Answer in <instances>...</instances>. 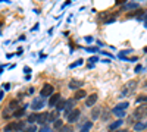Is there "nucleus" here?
Instances as JSON below:
<instances>
[{"label": "nucleus", "mask_w": 147, "mask_h": 132, "mask_svg": "<svg viewBox=\"0 0 147 132\" xmlns=\"http://www.w3.org/2000/svg\"><path fill=\"white\" fill-rule=\"evenodd\" d=\"M47 119H49V113L47 112H41V113L36 112V113H32L31 116L28 118V120L31 123H40V125H44Z\"/></svg>", "instance_id": "f257e3e1"}, {"label": "nucleus", "mask_w": 147, "mask_h": 132, "mask_svg": "<svg viewBox=\"0 0 147 132\" xmlns=\"http://www.w3.org/2000/svg\"><path fill=\"white\" fill-rule=\"evenodd\" d=\"M25 126V123L22 120H16V122H12V123H7V125L5 126V132H18V131H22Z\"/></svg>", "instance_id": "f03ea898"}, {"label": "nucleus", "mask_w": 147, "mask_h": 132, "mask_svg": "<svg viewBox=\"0 0 147 132\" xmlns=\"http://www.w3.org/2000/svg\"><path fill=\"white\" fill-rule=\"evenodd\" d=\"M135 88H137V82H135V81H129V82H127V85L122 88V91H121V95H119V97H125L128 93H132Z\"/></svg>", "instance_id": "7ed1b4c3"}, {"label": "nucleus", "mask_w": 147, "mask_h": 132, "mask_svg": "<svg viewBox=\"0 0 147 132\" xmlns=\"http://www.w3.org/2000/svg\"><path fill=\"white\" fill-rule=\"evenodd\" d=\"M43 106H44V97H36V99L32 100V103H31V107L36 110V112H38Z\"/></svg>", "instance_id": "20e7f679"}, {"label": "nucleus", "mask_w": 147, "mask_h": 132, "mask_svg": "<svg viewBox=\"0 0 147 132\" xmlns=\"http://www.w3.org/2000/svg\"><path fill=\"white\" fill-rule=\"evenodd\" d=\"M147 116V106H141V107H137L134 112V118L137 119H143Z\"/></svg>", "instance_id": "39448f33"}, {"label": "nucleus", "mask_w": 147, "mask_h": 132, "mask_svg": "<svg viewBox=\"0 0 147 132\" xmlns=\"http://www.w3.org/2000/svg\"><path fill=\"white\" fill-rule=\"evenodd\" d=\"M80 114H81V112L78 110V109H74L71 113L68 114V122L69 123H74V122H76L80 119Z\"/></svg>", "instance_id": "423d86ee"}, {"label": "nucleus", "mask_w": 147, "mask_h": 132, "mask_svg": "<svg viewBox=\"0 0 147 132\" xmlns=\"http://www.w3.org/2000/svg\"><path fill=\"white\" fill-rule=\"evenodd\" d=\"M51 94H53V85H50V84H46L44 87L41 88V91H40V95L44 97V99L47 95H51Z\"/></svg>", "instance_id": "0eeeda50"}, {"label": "nucleus", "mask_w": 147, "mask_h": 132, "mask_svg": "<svg viewBox=\"0 0 147 132\" xmlns=\"http://www.w3.org/2000/svg\"><path fill=\"white\" fill-rule=\"evenodd\" d=\"M60 100V95L59 94H51L50 99H49V107H56V104Z\"/></svg>", "instance_id": "6e6552de"}, {"label": "nucleus", "mask_w": 147, "mask_h": 132, "mask_svg": "<svg viewBox=\"0 0 147 132\" xmlns=\"http://www.w3.org/2000/svg\"><path fill=\"white\" fill-rule=\"evenodd\" d=\"M81 87H82V81H78V79H71L69 81V88L71 90H78Z\"/></svg>", "instance_id": "1a4fd4ad"}, {"label": "nucleus", "mask_w": 147, "mask_h": 132, "mask_svg": "<svg viewBox=\"0 0 147 132\" xmlns=\"http://www.w3.org/2000/svg\"><path fill=\"white\" fill-rule=\"evenodd\" d=\"M97 101V94H91L88 95L87 99H85V104L88 106V107H91V106H94V103Z\"/></svg>", "instance_id": "9d476101"}, {"label": "nucleus", "mask_w": 147, "mask_h": 132, "mask_svg": "<svg viewBox=\"0 0 147 132\" xmlns=\"http://www.w3.org/2000/svg\"><path fill=\"white\" fill-rule=\"evenodd\" d=\"M146 128H147V123H144V122H138V123H135V125H134V131L135 132H141Z\"/></svg>", "instance_id": "9b49d317"}, {"label": "nucleus", "mask_w": 147, "mask_h": 132, "mask_svg": "<svg viewBox=\"0 0 147 132\" xmlns=\"http://www.w3.org/2000/svg\"><path fill=\"white\" fill-rule=\"evenodd\" d=\"M37 131V126H36V123H30V125H25L22 132H36Z\"/></svg>", "instance_id": "f8f14e48"}, {"label": "nucleus", "mask_w": 147, "mask_h": 132, "mask_svg": "<svg viewBox=\"0 0 147 132\" xmlns=\"http://www.w3.org/2000/svg\"><path fill=\"white\" fill-rule=\"evenodd\" d=\"M74 103H75V100H66V106H65V109H66V116H68V114L74 110V109H72Z\"/></svg>", "instance_id": "ddd939ff"}, {"label": "nucleus", "mask_w": 147, "mask_h": 132, "mask_svg": "<svg viewBox=\"0 0 147 132\" xmlns=\"http://www.w3.org/2000/svg\"><path fill=\"white\" fill-rule=\"evenodd\" d=\"M121 125H122V119H118V120H115L113 123H110L109 129H110V131H115V129H118Z\"/></svg>", "instance_id": "4468645a"}, {"label": "nucleus", "mask_w": 147, "mask_h": 132, "mask_svg": "<svg viewBox=\"0 0 147 132\" xmlns=\"http://www.w3.org/2000/svg\"><path fill=\"white\" fill-rule=\"evenodd\" d=\"M57 118H59V112L57 110H55V112H51V113H49V122H56L57 120Z\"/></svg>", "instance_id": "2eb2a0df"}, {"label": "nucleus", "mask_w": 147, "mask_h": 132, "mask_svg": "<svg viewBox=\"0 0 147 132\" xmlns=\"http://www.w3.org/2000/svg\"><path fill=\"white\" fill-rule=\"evenodd\" d=\"M65 106H66V100H63V99H60V100H59V103L56 104V110H57V112H60V110H63V109H65Z\"/></svg>", "instance_id": "dca6fc26"}, {"label": "nucleus", "mask_w": 147, "mask_h": 132, "mask_svg": "<svg viewBox=\"0 0 147 132\" xmlns=\"http://www.w3.org/2000/svg\"><path fill=\"white\" fill-rule=\"evenodd\" d=\"M85 95H87V94H85L84 90H78V91L75 93V100H81V99H84Z\"/></svg>", "instance_id": "f3484780"}, {"label": "nucleus", "mask_w": 147, "mask_h": 132, "mask_svg": "<svg viewBox=\"0 0 147 132\" xmlns=\"http://www.w3.org/2000/svg\"><path fill=\"white\" fill-rule=\"evenodd\" d=\"M91 126H93L91 122H85L84 125H82V128H81V132H88L91 129Z\"/></svg>", "instance_id": "a211bd4d"}, {"label": "nucleus", "mask_w": 147, "mask_h": 132, "mask_svg": "<svg viewBox=\"0 0 147 132\" xmlns=\"http://www.w3.org/2000/svg\"><path fill=\"white\" fill-rule=\"evenodd\" d=\"M24 113H25V107H21V109H18V110H15V112H13L12 114H13L15 118H21Z\"/></svg>", "instance_id": "6ab92c4d"}, {"label": "nucleus", "mask_w": 147, "mask_h": 132, "mask_svg": "<svg viewBox=\"0 0 147 132\" xmlns=\"http://www.w3.org/2000/svg\"><path fill=\"white\" fill-rule=\"evenodd\" d=\"M128 106H129V103H128V101H124V103H119L115 109H118V110H127Z\"/></svg>", "instance_id": "aec40b11"}, {"label": "nucleus", "mask_w": 147, "mask_h": 132, "mask_svg": "<svg viewBox=\"0 0 147 132\" xmlns=\"http://www.w3.org/2000/svg\"><path fill=\"white\" fill-rule=\"evenodd\" d=\"M112 112H113V114H116L118 118H124L125 113H127V110H118V109H113Z\"/></svg>", "instance_id": "412c9836"}, {"label": "nucleus", "mask_w": 147, "mask_h": 132, "mask_svg": "<svg viewBox=\"0 0 147 132\" xmlns=\"http://www.w3.org/2000/svg\"><path fill=\"white\" fill-rule=\"evenodd\" d=\"M59 132H74V129H72L71 125H63L62 128L59 129Z\"/></svg>", "instance_id": "4be33fe9"}, {"label": "nucleus", "mask_w": 147, "mask_h": 132, "mask_svg": "<svg viewBox=\"0 0 147 132\" xmlns=\"http://www.w3.org/2000/svg\"><path fill=\"white\" fill-rule=\"evenodd\" d=\"M99 114H100V109L96 107V109L91 112V118H93V119H99Z\"/></svg>", "instance_id": "5701e85b"}, {"label": "nucleus", "mask_w": 147, "mask_h": 132, "mask_svg": "<svg viewBox=\"0 0 147 132\" xmlns=\"http://www.w3.org/2000/svg\"><path fill=\"white\" fill-rule=\"evenodd\" d=\"M138 7V3H127L125 5V9H137Z\"/></svg>", "instance_id": "b1692460"}, {"label": "nucleus", "mask_w": 147, "mask_h": 132, "mask_svg": "<svg viewBox=\"0 0 147 132\" xmlns=\"http://www.w3.org/2000/svg\"><path fill=\"white\" fill-rule=\"evenodd\" d=\"M140 70H143V66H141V65H137L135 69H134V72H135V74H140Z\"/></svg>", "instance_id": "393cba45"}, {"label": "nucleus", "mask_w": 147, "mask_h": 132, "mask_svg": "<svg viewBox=\"0 0 147 132\" xmlns=\"http://www.w3.org/2000/svg\"><path fill=\"white\" fill-rule=\"evenodd\" d=\"M55 126L60 129V128H62V126H63V125H62V120H60V119H59V120H56V122H55Z\"/></svg>", "instance_id": "a878e982"}, {"label": "nucleus", "mask_w": 147, "mask_h": 132, "mask_svg": "<svg viewBox=\"0 0 147 132\" xmlns=\"http://www.w3.org/2000/svg\"><path fill=\"white\" fill-rule=\"evenodd\" d=\"M37 132H51V129H50L49 126H44V128H41V129L37 131Z\"/></svg>", "instance_id": "bb28decb"}, {"label": "nucleus", "mask_w": 147, "mask_h": 132, "mask_svg": "<svg viewBox=\"0 0 147 132\" xmlns=\"http://www.w3.org/2000/svg\"><path fill=\"white\" fill-rule=\"evenodd\" d=\"M143 101H147V97H138L137 99V103H143Z\"/></svg>", "instance_id": "cd10ccee"}, {"label": "nucleus", "mask_w": 147, "mask_h": 132, "mask_svg": "<svg viewBox=\"0 0 147 132\" xmlns=\"http://www.w3.org/2000/svg\"><path fill=\"white\" fill-rule=\"evenodd\" d=\"M87 51H90V53H96L97 49H96V47H87Z\"/></svg>", "instance_id": "c85d7f7f"}, {"label": "nucleus", "mask_w": 147, "mask_h": 132, "mask_svg": "<svg viewBox=\"0 0 147 132\" xmlns=\"http://www.w3.org/2000/svg\"><path fill=\"white\" fill-rule=\"evenodd\" d=\"M81 63H82V60H78V62H75V63H72L71 68H75V66H78V65H81Z\"/></svg>", "instance_id": "c756f323"}, {"label": "nucleus", "mask_w": 147, "mask_h": 132, "mask_svg": "<svg viewBox=\"0 0 147 132\" xmlns=\"http://www.w3.org/2000/svg\"><path fill=\"white\" fill-rule=\"evenodd\" d=\"M97 60H99L97 57H91V59H90V62H91V63H90V65H93V63H96V62H97Z\"/></svg>", "instance_id": "7c9ffc66"}, {"label": "nucleus", "mask_w": 147, "mask_h": 132, "mask_svg": "<svg viewBox=\"0 0 147 132\" xmlns=\"http://www.w3.org/2000/svg\"><path fill=\"white\" fill-rule=\"evenodd\" d=\"M125 3V0H118V2H116V5H124Z\"/></svg>", "instance_id": "2f4dec72"}, {"label": "nucleus", "mask_w": 147, "mask_h": 132, "mask_svg": "<svg viewBox=\"0 0 147 132\" xmlns=\"http://www.w3.org/2000/svg\"><path fill=\"white\" fill-rule=\"evenodd\" d=\"M137 60H138L137 57H131V59H129V62H137Z\"/></svg>", "instance_id": "473e14b6"}, {"label": "nucleus", "mask_w": 147, "mask_h": 132, "mask_svg": "<svg viewBox=\"0 0 147 132\" xmlns=\"http://www.w3.org/2000/svg\"><path fill=\"white\" fill-rule=\"evenodd\" d=\"M143 88H144V90H147V79H146V82H144V85H143Z\"/></svg>", "instance_id": "72a5a7b5"}, {"label": "nucleus", "mask_w": 147, "mask_h": 132, "mask_svg": "<svg viewBox=\"0 0 147 132\" xmlns=\"http://www.w3.org/2000/svg\"><path fill=\"white\" fill-rule=\"evenodd\" d=\"M3 99V91H0V100Z\"/></svg>", "instance_id": "f704fd0d"}, {"label": "nucleus", "mask_w": 147, "mask_h": 132, "mask_svg": "<svg viewBox=\"0 0 147 132\" xmlns=\"http://www.w3.org/2000/svg\"><path fill=\"white\" fill-rule=\"evenodd\" d=\"M113 132H116V131H113ZM118 132H128V131H118Z\"/></svg>", "instance_id": "c9c22d12"}, {"label": "nucleus", "mask_w": 147, "mask_h": 132, "mask_svg": "<svg viewBox=\"0 0 147 132\" xmlns=\"http://www.w3.org/2000/svg\"><path fill=\"white\" fill-rule=\"evenodd\" d=\"M0 26H2V24H0Z\"/></svg>", "instance_id": "e433bc0d"}]
</instances>
